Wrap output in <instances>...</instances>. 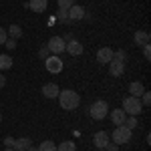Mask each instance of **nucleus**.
I'll use <instances>...</instances> for the list:
<instances>
[{"mask_svg":"<svg viewBox=\"0 0 151 151\" xmlns=\"http://www.w3.org/2000/svg\"><path fill=\"white\" fill-rule=\"evenodd\" d=\"M58 103L65 111H75L81 105V95L75 93L73 89H65V91L58 93Z\"/></svg>","mask_w":151,"mask_h":151,"instance_id":"obj_1","label":"nucleus"},{"mask_svg":"<svg viewBox=\"0 0 151 151\" xmlns=\"http://www.w3.org/2000/svg\"><path fill=\"white\" fill-rule=\"evenodd\" d=\"M123 111L131 117H137L141 111H143V105H141V101L137 97H131V95H129L127 99L123 101Z\"/></svg>","mask_w":151,"mask_h":151,"instance_id":"obj_2","label":"nucleus"},{"mask_svg":"<svg viewBox=\"0 0 151 151\" xmlns=\"http://www.w3.org/2000/svg\"><path fill=\"white\" fill-rule=\"evenodd\" d=\"M109 139H113V143H117V145H125L131 141V129H127L125 125H119V127H115Z\"/></svg>","mask_w":151,"mask_h":151,"instance_id":"obj_3","label":"nucleus"},{"mask_svg":"<svg viewBox=\"0 0 151 151\" xmlns=\"http://www.w3.org/2000/svg\"><path fill=\"white\" fill-rule=\"evenodd\" d=\"M107 111H109V103L107 101H95L91 107H89V115L93 117L95 121H101L107 117Z\"/></svg>","mask_w":151,"mask_h":151,"instance_id":"obj_4","label":"nucleus"},{"mask_svg":"<svg viewBox=\"0 0 151 151\" xmlns=\"http://www.w3.org/2000/svg\"><path fill=\"white\" fill-rule=\"evenodd\" d=\"M45 67H47L48 73H52V75H58L60 70H63V60H60V57L58 55H50V57L45 60Z\"/></svg>","mask_w":151,"mask_h":151,"instance_id":"obj_5","label":"nucleus"},{"mask_svg":"<svg viewBox=\"0 0 151 151\" xmlns=\"http://www.w3.org/2000/svg\"><path fill=\"white\" fill-rule=\"evenodd\" d=\"M65 40H63V36H52L50 40L47 42V48L50 50V55H60V52H65Z\"/></svg>","mask_w":151,"mask_h":151,"instance_id":"obj_6","label":"nucleus"},{"mask_svg":"<svg viewBox=\"0 0 151 151\" xmlns=\"http://www.w3.org/2000/svg\"><path fill=\"white\" fill-rule=\"evenodd\" d=\"M109 73H111V77H123V73H125V63L113 58V60L109 63Z\"/></svg>","mask_w":151,"mask_h":151,"instance_id":"obj_7","label":"nucleus"},{"mask_svg":"<svg viewBox=\"0 0 151 151\" xmlns=\"http://www.w3.org/2000/svg\"><path fill=\"white\" fill-rule=\"evenodd\" d=\"M97 60H99L101 65H109V63L113 60V48H109V47L99 48V52H97Z\"/></svg>","mask_w":151,"mask_h":151,"instance_id":"obj_8","label":"nucleus"},{"mask_svg":"<svg viewBox=\"0 0 151 151\" xmlns=\"http://www.w3.org/2000/svg\"><path fill=\"white\" fill-rule=\"evenodd\" d=\"M65 50L69 52L70 57H79V55H83V45L79 42V40L73 38V40H69V42L65 45Z\"/></svg>","mask_w":151,"mask_h":151,"instance_id":"obj_9","label":"nucleus"},{"mask_svg":"<svg viewBox=\"0 0 151 151\" xmlns=\"http://www.w3.org/2000/svg\"><path fill=\"white\" fill-rule=\"evenodd\" d=\"M58 93H60V89H58V85H55V83L42 85V97H47V99H57Z\"/></svg>","mask_w":151,"mask_h":151,"instance_id":"obj_10","label":"nucleus"},{"mask_svg":"<svg viewBox=\"0 0 151 151\" xmlns=\"http://www.w3.org/2000/svg\"><path fill=\"white\" fill-rule=\"evenodd\" d=\"M93 143L97 145V149H105L107 143H109V133L107 131H97L93 137Z\"/></svg>","mask_w":151,"mask_h":151,"instance_id":"obj_11","label":"nucleus"},{"mask_svg":"<svg viewBox=\"0 0 151 151\" xmlns=\"http://www.w3.org/2000/svg\"><path fill=\"white\" fill-rule=\"evenodd\" d=\"M67 14H69V20H81V18H85V8L83 6H79V4H73L69 10H67Z\"/></svg>","mask_w":151,"mask_h":151,"instance_id":"obj_12","label":"nucleus"},{"mask_svg":"<svg viewBox=\"0 0 151 151\" xmlns=\"http://www.w3.org/2000/svg\"><path fill=\"white\" fill-rule=\"evenodd\" d=\"M26 6H28V8H30L32 12H38V14H42V12L48 8V0H30Z\"/></svg>","mask_w":151,"mask_h":151,"instance_id":"obj_13","label":"nucleus"},{"mask_svg":"<svg viewBox=\"0 0 151 151\" xmlns=\"http://www.w3.org/2000/svg\"><path fill=\"white\" fill-rule=\"evenodd\" d=\"M125 119H127V113L123 111V109H113L111 111V121H113V125H123L125 123Z\"/></svg>","mask_w":151,"mask_h":151,"instance_id":"obj_14","label":"nucleus"},{"mask_svg":"<svg viewBox=\"0 0 151 151\" xmlns=\"http://www.w3.org/2000/svg\"><path fill=\"white\" fill-rule=\"evenodd\" d=\"M133 40H135V45L145 47V45H149V32H147V30H137V32L133 35Z\"/></svg>","mask_w":151,"mask_h":151,"instance_id":"obj_15","label":"nucleus"},{"mask_svg":"<svg viewBox=\"0 0 151 151\" xmlns=\"http://www.w3.org/2000/svg\"><path fill=\"white\" fill-rule=\"evenodd\" d=\"M28 147H30V139H28V137L14 139V145H12V149H14V151H26Z\"/></svg>","mask_w":151,"mask_h":151,"instance_id":"obj_16","label":"nucleus"},{"mask_svg":"<svg viewBox=\"0 0 151 151\" xmlns=\"http://www.w3.org/2000/svg\"><path fill=\"white\" fill-rule=\"evenodd\" d=\"M143 91H145V87H143L139 81H133L131 85H129V93H131V97H137V99H139L141 95H143Z\"/></svg>","mask_w":151,"mask_h":151,"instance_id":"obj_17","label":"nucleus"},{"mask_svg":"<svg viewBox=\"0 0 151 151\" xmlns=\"http://www.w3.org/2000/svg\"><path fill=\"white\" fill-rule=\"evenodd\" d=\"M12 67L10 55H0V70H8Z\"/></svg>","mask_w":151,"mask_h":151,"instance_id":"obj_18","label":"nucleus"},{"mask_svg":"<svg viewBox=\"0 0 151 151\" xmlns=\"http://www.w3.org/2000/svg\"><path fill=\"white\" fill-rule=\"evenodd\" d=\"M57 151H77L75 141H63L60 145H57Z\"/></svg>","mask_w":151,"mask_h":151,"instance_id":"obj_19","label":"nucleus"},{"mask_svg":"<svg viewBox=\"0 0 151 151\" xmlns=\"http://www.w3.org/2000/svg\"><path fill=\"white\" fill-rule=\"evenodd\" d=\"M8 35H10V38H20L22 36V28L18 26V24H10V30H8Z\"/></svg>","mask_w":151,"mask_h":151,"instance_id":"obj_20","label":"nucleus"},{"mask_svg":"<svg viewBox=\"0 0 151 151\" xmlns=\"http://www.w3.org/2000/svg\"><path fill=\"white\" fill-rule=\"evenodd\" d=\"M38 151H57V143L55 141H42Z\"/></svg>","mask_w":151,"mask_h":151,"instance_id":"obj_21","label":"nucleus"},{"mask_svg":"<svg viewBox=\"0 0 151 151\" xmlns=\"http://www.w3.org/2000/svg\"><path fill=\"white\" fill-rule=\"evenodd\" d=\"M57 2H58V10H69L75 4V0H57Z\"/></svg>","mask_w":151,"mask_h":151,"instance_id":"obj_22","label":"nucleus"},{"mask_svg":"<svg viewBox=\"0 0 151 151\" xmlns=\"http://www.w3.org/2000/svg\"><path fill=\"white\" fill-rule=\"evenodd\" d=\"M123 125H125V127H127V129H131V131H133V129L137 127V119H135V117H127Z\"/></svg>","mask_w":151,"mask_h":151,"instance_id":"obj_23","label":"nucleus"},{"mask_svg":"<svg viewBox=\"0 0 151 151\" xmlns=\"http://www.w3.org/2000/svg\"><path fill=\"white\" fill-rule=\"evenodd\" d=\"M149 103H151V93L149 91H143V95H141V105L143 107H149Z\"/></svg>","mask_w":151,"mask_h":151,"instance_id":"obj_24","label":"nucleus"},{"mask_svg":"<svg viewBox=\"0 0 151 151\" xmlns=\"http://www.w3.org/2000/svg\"><path fill=\"white\" fill-rule=\"evenodd\" d=\"M113 58H117V60H127V52L125 50H113Z\"/></svg>","mask_w":151,"mask_h":151,"instance_id":"obj_25","label":"nucleus"},{"mask_svg":"<svg viewBox=\"0 0 151 151\" xmlns=\"http://www.w3.org/2000/svg\"><path fill=\"white\" fill-rule=\"evenodd\" d=\"M38 57L42 58V60H47V58L50 57V50H48L47 47H42V48H40V50H38Z\"/></svg>","mask_w":151,"mask_h":151,"instance_id":"obj_26","label":"nucleus"},{"mask_svg":"<svg viewBox=\"0 0 151 151\" xmlns=\"http://www.w3.org/2000/svg\"><path fill=\"white\" fill-rule=\"evenodd\" d=\"M58 20H60V22H69V14H67V10H58Z\"/></svg>","mask_w":151,"mask_h":151,"instance_id":"obj_27","label":"nucleus"},{"mask_svg":"<svg viewBox=\"0 0 151 151\" xmlns=\"http://www.w3.org/2000/svg\"><path fill=\"white\" fill-rule=\"evenodd\" d=\"M6 38H8L6 28H2V26H0V45H4V42H6Z\"/></svg>","mask_w":151,"mask_h":151,"instance_id":"obj_28","label":"nucleus"},{"mask_svg":"<svg viewBox=\"0 0 151 151\" xmlns=\"http://www.w3.org/2000/svg\"><path fill=\"white\" fill-rule=\"evenodd\" d=\"M4 47L6 48H16V40H14V38H6V42H4Z\"/></svg>","mask_w":151,"mask_h":151,"instance_id":"obj_29","label":"nucleus"},{"mask_svg":"<svg viewBox=\"0 0 151 151\" xmlns=\"http://www.w3.org/2000/svg\"><path fill=\"white\" fill-rule=\"evenodd\" d=\"M143 57H145V60H149V58H151V47H149V45L143 47Z\"/></svg>","mask_w":151,"mask_h":151,"instance_id":"obj_30","label":"nucleus"},{"mask_svg":"<svg viewBox=\"0 0 151 151\" xmlns=\"http://www.w3.org/2000/svg\"><path fill=\"white\" fill-rule=\"evenodd\" d=\"M4 145H6V147H12V145H14V137H10V135L4 137Z\"/></svg>","mask_w":151,"mask_h":151,"instance_id":"obj_31","label":"nucleus"},{"mask_svg":"<svg viewBox=\"0 0 151 151\" xmlns=\"http://www.w3.org/2000/svg\"><path fill=\"white\" fill-rule=\"evenodd\" d=\"M117 147H119V145H117V143H111V141H109V143H107V147H105V149H107V151H117Z\"/></svg>","mask_w":151,"mask_h":151,"instance_id":"obj_32","label":"nucleus"},{"mask_svg":"<svg viewBox=\"0 0 151 151\" xmlns=\"http://www.w3.org/2000/svg\"><path fill=\"white\" fill-rule=\"evenodd\" d=\"M4 85H6V77H4V75H2V73H0V89H2V87H4Z\"/></svg>","mask_w":151,"mask_h":151,"instance_id":"obj_33","label":"nucleus"},{"mask_svg":"<svg viewBox=\"0 0 151 151\" xmlns=\"http://www.w3.org/2000/svg\"><path fill=\"white\" fill-rule=\"evenodd\" d=\"M26 151H38V149H35V147H28V149H26Z\"/></svg>","mask_w":151,"mask_h":151,"instance_id":"obj_34","label":"nucleus"},{"mask_svg":"<svg viewBox=\"0 0 151 151\" xmlns=\"http://www.w3.org/2000/svg\"><path fill=\"white\" fill-rule=\"evenodd\" d=\"M4 151H14V149H12V147H6V149H4Z\"/></svg>","mask_w":151,"mask_h":151,"instance_id":"obj_35","label":"nucleus"},{"mask_svg":"<svg viewBox=\"0 0 151 151\" xmlns=\"http://www.w3.org/2000/svg\"><path fill=\"white\" fill-rule=\"evenodd\" d=\"M0 123H2V115H0Z\"/></svg>","mask_w":151,"mask_h":151,"instance_id":"obj_36","label":"nucleus"},{"mask_svg":"<svg viewBox=\"0 0 151 151\" xmlns=\"http://www.w3.org/2000/svg\"><path fill=\"white\" fill-rule=\"evenodd\" d=\"M99 151H107V149H99Z\"/></svg>","mask_w":151,"mask_h":151,"instance_id":"obj_37","label":"nucleus"}]
</instances>
